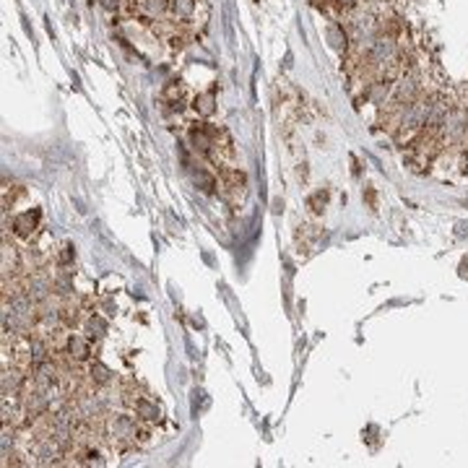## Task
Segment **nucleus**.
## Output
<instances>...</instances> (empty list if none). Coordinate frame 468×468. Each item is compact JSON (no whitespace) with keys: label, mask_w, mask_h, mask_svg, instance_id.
<instances>
[{"label":"nucleus","mask_w":468,"mask_h":468,"mask_svg":"<svg viewBox=\"0 0 468 468\" xmlns=\"http://www.w3.org/2000/svg\"><path fill=\"white\" fill-rule=\"evenodd\" d=\"M198 8V0H170V13L177 24L190 21Z\"/></svg>","instance_id":"nucleus-4"},{"label":"nucleus","mask_w":468,"mask_h":468,"mask_svg":"<svg viewBox=\"0 0 468 468\" xmlns=\"http://www.w3.org/2000/svg\"><path fill=\"white\" fill-rule=\"evenodd\" d=\"M39 226V208H32V211H24L13 219V232L24 237V240H32V234L37 232Z\"/></svg>","instance_id":"nucleus-3"},{"label":"nucleus","mask_w":468,"mask_h":468,"mask_svg":"<svg viewBox=\"0 0 468 468\" xmlns=\"http://www.w3.org/2000/svg\"><path fill=\"white\" fill-rule=\"evenodd\" d=\"M164 99H172V102L177 105V102L182 99V86L180 84H170L167 89H164Z\"/></svg>","instance_id":"nucleus-7"},{"label":"nucleus","mask_w":468,"mask_h":468,"mask_svg":"<svg viewBox=\"0 0 468 468\" xmlns=\"http://www.w3.org/2000/svg\"><path fill=\"white\" fill-rule=\"evenodd\" d=\"M65 351H68V357L73 359V362H89L91 359V341L84 339V336H78V333H71L68 341H65Z\"/></svg>","instance_id":"nucleus-2"},{"label":"nucleus","mask_w":468,"mask_h":468,"mask_svg":"<svg viewBox=\"0 0 468 468\" xmlns=\"http://www.w3.org/2000/svg\"><path fill=\"white\" fill-rule=\"evenodd\" d=\"M195 112H198V115H203V117H208L213 112V94L211 91H208V94H201L198 96V99H195Z\"/></svg>","instance_id":"nucleus-5"},{"label":"nucleus","mask_w":468,"mask_h":468,"mask_svg":"<svg viewBox=\"0 0 468 468\" xmlns=\"http://www.w3.org/2000/svg\"><path fill=\"white\" fill-rule=\"evenodd\" d=\"M325 198H328V192H315L312 198H309V208L315 213L323 211V206H325Z\"/></svg>","instance_id":"nucleus-8"},{"label":"nucleus","mask_w":468,"mask_h":468,"mask_svg":"<svg viewBox=\"0 0 468 468\" xmlns=\"http://www.w3.org/2000/svg\"><path fill=\"white\" fill-rule=\"evenodd\" d=\"M91 3H96V6H102V8H105V11H117V8H120V0H91Z\"/></svg>","instance_id":"nucleus-9"},{"label":"nucleus","mask_w":468,"mask_h":468,"mask_svg":"<svg viewBox=\"0 0 468 468\" xmlns=\"http://www.w3.org/2000/svg\"><path fill=\"white\" fill-rule=\"evenodd\" d=\"M195 185H198L203 192H211L213 188H216V177H213V174H208V172L198 170V172H195Z\"/></svg>","instance_id":"nucleus-6"},{"label":"nucleus","mask_w":468,"mask_h":468,"mask_svg":"<svg viewBox=\"0 0 468 468\" xmlns=\"http://www.w3.org/2000/svg\"><path fill=\"white\" fill-rule=\"evenodd\" d=\"M219 185H222V195L229 203H240L242 198H245V188H247L245 172L232 170V167H229V170H224Z\"/></svg>","instance_id":"nucleus-1"}]
</instances>
